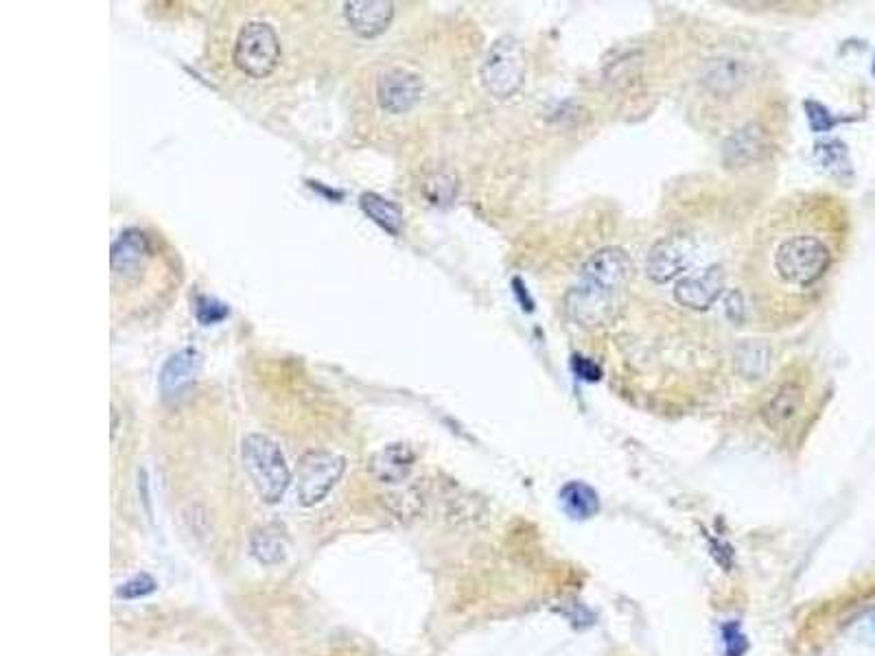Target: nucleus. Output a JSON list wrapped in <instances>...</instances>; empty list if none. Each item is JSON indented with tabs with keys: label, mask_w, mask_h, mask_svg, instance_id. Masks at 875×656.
<instances>
[{
	"label": "nucleus",
	"mask_w": 875,
	"mask_h": 656,
	"mask_svg": "<svg viewBox=\"0 0 875 656\" xmlns=\"http://www.w3.org/2000/svg\"><path fill=\"white\" fill-rule=\"evenodd\" d=\"M788 208L790 213H781L770 221L768 232L757 243L753 254L751 294L755 309L757 304H762L760 309L766 311L775 291V302L786 300V307L792 309V294L799 296L816 287L830 272L834 261V250L821 230L810 226V217H803V206L790 202Z\"/></svg>",
	"instance_id": "nucleus-1"
},
{
	"label": "nucleus",
	"mask_w": 875,
	"mask_h": 656,
	"mask_svg": "<svg viewBox=\"0 0 875 656\" xmlns=\"http://www.w3.org/2000/svg\"><path fill=\"white\" fill-rule=\"evenodd\" d=\"M241 458L259 497L265 503L283 501L291 471L278 444L263 433H250L241 444Z\"/></svg>",
	"instance_id": "nucleus-2"
},
{
	"label": "nucleus",
	"mask_w": 875,
	"mask_h": 656,
	"mask_svg": "<svg viewBox=\"0 0 875 656\" xmlns=\"http://www.w3.org/2000/svg\"><path fill=\"white\" fill-rule=\"evenodd\" d=\"M480 77L490 97L501 101L515 97L525 79V53L521 42L512 35L497 38L484 57Z\"/></svg>",
	"instance_id": "nucleus-3"
},
{
	"label": "nucleus",
	"mask_w": 875,
	"mask_h": 656,
	"mask_svg": "<svg viewBox=\"0 0 875 656\" xmlns=\"http://www.w3.org/2000/svg\"><path fill=\"white\" fill-rule=\"evenodd\" d=\"M346 471V460L333 451H309L300 458L296 471V499L300 506L313 508L322 503Z\"/></svg>",
	"instance_id": "nucleus-4"
},
{
	"label": "nucleus",
	"mask_w": 875,
	"mask_h": 656,
	"mask_svg": "<svg viewBox=\"0 0 875 656\" xmlns=\"http://www.w3.org/2000/svg\"><path fill=\"white\" fill-rule=\"evenodd\" d=\"M280 62V40L272 25L248 22L235 42V64L252 79L270 77Z\"/></svg>",
	"instance_id": "nucleus-5"
},
{
	"label": "nucleus",
	"mask_w": 875,
	"mask_h": 656,
	"mask_svg": "<svg viewBox=\"0 0 875 656\" xmlns=\"http://www.w3.org/2000/svg\"><path fill=\"white\" fill-rule=\"evenodd\" d=\"M580 276L585 285L620 296L633 276V261L622 248H604L589 256L580 267Z\"/></svg>",
	"instance_id": "nucleus-6"
},
{
	"label": "nucleus",
	"mask_w": 875,
	"mask_h": 656,
	"mask_svg": "<svg viewBox=\"0 0 875 656\" xmlns=\"http://www.w3.org/2000/svg\"><path fill=\"white\" fill-rule=\"evenodd\" d=\"M423 95V81L412 70L392 68L377 81V101L390 114L410 112Z\"/></svg>",
	"instance_id": "nucleus-7"
},
{
	"label": "nucleus",
	"mask_w": 875,
	"mask_h": 656,
	"mask_svg": "<svg viewBox=\"0 0 875 656\" xmlns=\"http://www.w3.org/2000/svg\"><path fill=\"white\" fill-rule=\"evenodd\" d=\"M694 259L692 241L685 237H665L652 245L646 261V272L655 283H668L679 276Z\"/></svg>",
	"instance_id": "nucleus-8"
},
{
	"label": "nucleus",
	"mask_w": 875,
	"mask_h": 656,
	"mask_svg": "<svg viewBox=\"0 0 875 656\" xmlns=\"http://www.w3.org/2000/svg\"><path fill=\"white\" fill-rule=\"evenodd\" d=\"M567 311L580 326L595 328L609 324L617 313V296L582 283L567 294Z\"/></svg>",
	"instance_id": "nucleus-9"
},
{
	"label": "nucleus",
	"mask_w": 875,
	"mask_h": 656,
	"mask_svg": "<svg viewBox=\"0 0 875 656\" xmlns=\"http://www.w3.org/2000/svg\"><path fill=\"white\" fill-rule=\"evenodd\" d=\"M151 256V243L145 232L130 228L112 245V272L123 280H134L143 272Z\"/></svg>",
	"instance_id": "nucleus-10"
},
{
	"label": "nucleus",
	"mask_w": 875,
	"mask_h": 656,
	"mask_svg": "<svg viewBox=\"0 0 875 656\" xmlns=\"http://www.w3.org/2000/svg\"><path fill=\"white\" fill-rule=\"evenodd\" d=\"M344 18L348 27L359 38H377L390 27L394 18V5L390 0H353L344 5Z\"/></svg>",
	"instance_id": "nucleus-11"
},
{
	"label": "nucleus",
	"mask_w": 875,
	"mask_h": 656,
	"mask_svg": "<svg viewBox=\"0 0 875 656\" xmlns=\"http://www.w3.org/2000/svg\"><path fill=\"white\" fill-rule=\"evenodd\" d=\"M722 285H725V274H722V267L714 265L703 274L681 280L674 289V298L687 309L705 311L722 294Z\"/></svg>",
	"instance_id": "nucleus-12"
},
{
	"label": "nucleus",
	"mask_w": 875,
	"mask_h": 656,
	"mask_svg": "<svg viewBox=\"0 0 875 656\" xmlns=\"http://www.w3.org/2000/svg\"><path fill=\"white\" fill-rule=\"evenodd\" d=\"M202 368V355L195 348H182L178 353L167 359L165 366L160 370V392L165 398H175L182 392L191 388L197 374Z\"/></svg>",
	"instance_id": "nucleus-13"
},
{
	"label": "nucleus",
	"mask_w": 875,
	"mask_h": 656,
	"mask_svg": "<svg viewBox=\"0 0 875 656\" xmlns=\"http://www.w3.org/2000/svg\"><path fill=\"white\" fill-rule=\"evenodd\" d=\"M768 147V136L762 127H757L755 123L744 125L727 138L725 162L735 169L751 167V164L760 162L768 154Z\"/></svg>",
	"instance_id": "nucleus-14"
},
{
	"label": "nucleus",
	"mask_w": 875,
	"mask_h": 656,
	"mask_svg": "<svg viewBox=\"0 0 875 656\" xmlns=\"http://www.w3.org/2000/svg\"><path fill=\"white\" fill-rule=\"evenodd\" d=\"M414 464H416V453L410 444L396 442V444H388V447H383L379 453H375L370 471L381 484L394 486V484H403L405 479L410 477Z\"/></svg>",
	"instance_id": "nucleus-15"
},
{
	"label": "nucleus",
	"mask_w": 875,
	"mask_h": 656,
	"mask_svg": "<svg viewBox=\"0 0 875 656\" xmlns=\"http://www.w3.org/2000/svg\"><path fill=\"white\" fill-rule=\"evenodd\" d=\"M803 407V390L797 383L779 385L762 407V420L768 429L781 431L795 423Z\"/></svg>",
	"instance_id": "nucleus-16"
},
{
	"label": "nucleus",
	"mask_w": 875,
	"mask_h": 656,
	"mask_svg": "<svg viewBox=\"0 0 875 656\" xmlns=\"http://www.w3.org/2000/svg\"><path fill=\"white\" fill-rule=\"evenodd\" d=\"M746 81H749V66L731 57L714 60L703 75V86L714 97H731L744 88Z\"/></svg>",
	"instance_id": "nucleus-17"
},
{
	"label": "nucleus",
	"mask_w": 875,
	"mask_h": 656,
	"mask_svg": "<svg viewBox=\"0 0 875 656\" xmlns=\"http://www.w3.org/2000/svg\"><path fill=\"white\" fill-rule=\"evenodd\" d=\"M560 503L563 510L576 521L593 519L600 512V497L585 482H569L560 488Z\"/></svg>",
	"instance_id": "nucleus-18"
},
{
	"label": "nucleus",
	"mask_w": 875,
	"mask_h": 656,
	"mask_svg": "<svg viewBox=\"0 0 875 656\" xmlns=\"http://www.w3.org/2000/svg\"><path fill=\"white\" fill-rule=\"evenodd\" d=\"M250 552L265 567L280 565L287 558V536L278 525H265L263 530L254 532L250 541Z\"/></svg>",
	"instance_id": "nucleus-19"
},
{
	"label": "nucleus",
	"mask_w": 875,
	"mask_h": 656,
	"mask_svg": "<svg viewBox=\"0 0 875 656\" xmlns=\"http://www.w3.org/2000/svg\"><path fill=\"white\" fill-rule=\"evenodd\" d=\"M359 206L364 210V215L370 221H375L379 228L390 232L392 237H399L403 230V210L394 202L377 193H364L359 197Z\"/></svg>",
	"instance_id": "nucleus-20"
},
{
	"label": "nucleus",
	"mask_w": 875,
	"mask_h": 656,
	"mask_svg": "<svg viewBox=\"0 0 875 656\" xmlns=\"http://www.w3.org/2000/svg\"><path fill=\"white\" fill-rule=\"evenodd\" d=\"M814 160L825 173L836 175V178H843L845 173L851 171L847 147L845 143H840V140H823V143H816Z\"/></svg>",
	"instance_id": "nucleus-21"
},
{
	"label": "nucleus",
	"mask_w": 875,
	"mask_h": 656,
	"mask_svg": "<svg viewBox=\"0 0 875 656\" xmlns=\"http://www.w3.org/2000/svg\"><path fill=\"white\" fill-rule=\"evenodd\" d=\"M768 348L762 344H744L738 353V368L746 379H762L768 372Z\"/></svg>",
	"instance_id": "nucleus-22"
},
{
	"label": "nucleus",
	"mask_w": 875,
	"mask_h": 656,
	"mask_svg": "<svg viewBox=\"0 0 875 656\" xmlns=\"http://www.w3.org/2000/svg\"><path fill=\"white\" fill-rule=\"evenodd\" d=\"M425 195L434 206H447L458 195V180L449 173H436L425 184Z\"/></svg>",
	"instance_id": "nucleus-23"
},
{
	"label": "nucleus",
	"mask_w": 875,
	"mask_h": 656,
	"mask_svg": "<svg viewBox=\"0 0 875 656\" xmlns=\"http://www.w3.org/2000/svg\"><path fill=\"white\" fill-rule=\"evenodd\" d=\"M388 501L390 510L396 514L399 519H412L420 512V506H423V499L416 490H403V492H394V495L385 497Z\"/></svg>",
	"instance_id": "nucleus-24"
},
{
	"label": "nucleus",
	"mask_w": 875,
	"mask_h": 656,
	"mask_svg": "<svg viewBox=\"0 0 875 656\" xmlns=\"http://www.w3.org/2000/svg\"><path fill=\"white\" fill-rule=\"evenodd\" d=\"M228 313H230V309L226 307L224 302H219V300L210 298V296H197L195 318L200 320L204 326H210V324H217L221 320H226Z\"/></svg>",
	"instance_id": "nucleus-25"
},
{
	"label": "nucleus",
	"mask_w": 875,
	"mask_h": 656,
	"mask_svg": "<svg viewBox=\"0 0 875 656\" xmlns=\"http://www.w3.org/2000/svg\"><path fill=\"white\" fill-rule=\"evenodd\" d=\"M158 589V582L149 576V573H138L132 580H127L125 584L119 587V597L123 600H140V597H147Z\"/></svg>",
	"instance_id": "nucleus-26"
},
{
	"label": "nucleus",
	"mask_w": 875,
	"mask_h": 656,
	"mask_svg": "<svg viewBox=\"0 0 875 656\" xmlns=\"http://www.w3.org/2000/svg\"><path fill=\"white\" fill-rule=\"evenodd\" d=\"M722 646H725L727 656H744V652L749 650V641H746L738 624L729 622L722 626Z\"/></svg>",
	"instance_id": "nucleus-27"
},
{
	"label": "nucleus",
	"mask_w": 875,
	"mask_h": 656,
	"mask_svg": "<svg viewBox=\"0 0 875 656\" xmlns=\"http://www.w3.org/2000/svg\"><path fill=\"white\" fill-rule=\"evenodd\" d=\"M805 112H808V121L814 132H830L836 125V119L830 114V110L819 101H805Z\"/></svg>",
	"instance_id": "nucleus-28"
},
{
	"label": "nucleus",
	"mask_w": 875,
	"mask_h": 656,
	"mask_svg": "<svg viewBox=\"0 0 875 656\" xmlns=\"http://www.w3.org/2000/svg\"><path fill=\"white\" fill-rule=\"evenodd\" d=\"M574 372L580 379H587V381H598L602 377V370L598 363L587 357H574Z\"/></svg>",
	"instance_id": "nucleus-29"
},
{
	"label": "nucleus",
	"mask_w": 875,
	"mask_h": 656,
	"mask_svg": "<svg viewBox=\"0 0 875 656\" xmlns=\"http://www.w3.org/2000/svg\"><path fill=\"white\" fill-rule=\"evenodd\" d=\"M862 626H865V632H867V635L875 639V611L865 619V624H862Z\"/></svg>",
	"instance_id": "nucleus-30"
},
{
	"label": "nucleus",
	"mask_w": 875,
	"mask_h": 656,
	"mask_svg": "<svg viewBox=\"0 0 875 656\" xmlns=\"http://www.w3.org/2000/svg\"><path fill=\"white\" fill-rule=\"evenodd\" d=\"M873 73H875V66H873Z\"/></svg>",
	"instance_id": "nucleus-31"
}]
</instances>
